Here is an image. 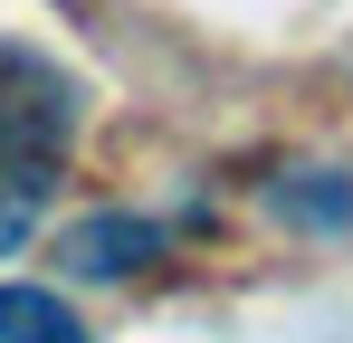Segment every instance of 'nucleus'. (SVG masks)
I'll return each mask as SVG.
<instances>
[{"label":"nucleus","instance_id":"f257e3e1","mask_svg":"<svg viewBox=\"0 0 353 343\" xmlns=\"http://www.w3.org/2000/svg\"><path fill=\"white\" fill-rule=\"evenodd\" d=\"M67 143H77V76H58L39 48L0 39V163L39 181L48 163H67Z\"/></svg>","mask_w":353,"mask_h":343},{"label":"nucleus","instance_id":"f03ea898","mask_svg":"<svg viewBox=\"0 0 353 343\" xmlns=\"http://www.w3.org/2000/svg\"><path fill=\"white\" fill-rule=\"evenodd\" d=\"M0 343H86V324L48 286H0Z\"/></svg>","mask_w":353,"mask_h":343},{"label":"nucleus","instance_id":"7ed1b4c3","mask_svg":"<svg viewBox=\"0 0 353 343\" xmlns=\"http://www.w3.org/2000/svg\"><path fill=\"white\" fill-rule=\"evenodd\" d=\"M67 248H77V267H86V277H115L124 258H143V248H153V229H143V220H105V229H77Z\"/></svg>","mask_w":353,"mask_h":343},{"label":"nucleus","instance_id":"20e7f679","mask_svg":"<svg viewBox=\"0 0 353 343\" xmlns=\"http://www.w3.org/2000/svg\"><path fill=\"white\" fill-rule=\"evenodd\" d=\"M39 229V181H19V172H0V258L19 248Z\"/></svg>","mask_w":353,"mask_h":343}]
</instances>
